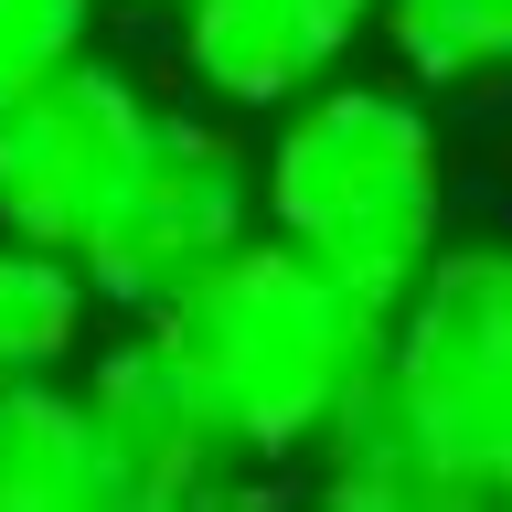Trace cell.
<instances>
[{
    "label": "cell",
    "mask_w": 512,
    "mask_h": 512,
    "mask_svg": "<svg viewBox=\"0 0 512 512\" xmlns=\"http://www.w3.org/2000/svg\"><path fill=\"white\" fill-rule=\"evenodd\" d=\"M160 342L182 352L224 427L246 438L256 470L310 459L320 427L374 384L384 342H395V299L352 288L342 267H320L310 246H288L278 224L224 246L182 299H160Z\"/></svg>",
    "instance_id": "obj_1"
},
{
    "label": "cell",
    "mask_w": 512,
    "mask_h": 512,
    "mask_svg": "<svg viewBox=\"0 0 512 512\" xmlns=\"http://www.w3.org/2000/svg\"><path fill=\"white\" fill-rule=\"evenodd\" d=\"M267 224L374 299H406L448 246V139L406 86H310L256 160Z\"/></svg>",
    "instance_id": "obj_2"
},
{
    "label": "cell",
    "mask_w": 512,
    "mask_h": 512,
    "mask_svg": "<svg viewBox=\"0 0 512 512\" xmlns=\"http://www.w3.org/2000/svg\"><path fill=\"white\" fill-rule=\"evenodd\" d=\"M384 374L427 427L459 512L512 502V235H448L395 299Z\"/></svg>",
    "instance_id": "obj_3"
},
{
    "label": "cell",
    "mask_w": 512,
    "mask_h": 512,
    "mask_svg": "<svg viewBox=\"0 0 512 512\" xmlns=\"http://www.w3.org/2000/svg\"><path fill=\"white\" fill-rule=\"evenodd\" d=\"M256 214H267V192H256V160L235 150V128H214L203 107H160L139 171H128L118 203L96 214L75 267L96 278L107 310L150 320L160 299H182L224 246H246Z\"/></svg>",
    "instance_id": "obj_4"
},
{
    "label": "cell",
    "mask_w": 512,
    "mask_h": 512,
    "mask_svg": "<svg viewBox=\"0 0 512 512\" xmlns=\"http://www.w3.org/2000/svg\"><path fill=\"white\" fill-rule=\"evenodd\" d=\"M150 128H160V107L107 54H75L64 75L11 96L0 107V235H32V246L75 256L96 235V214L118 203V182L139 171Z\"/></svg>",
    "instance_id": "obj_5"
},
{
    "label": "cell",
    "mask_w": 512,
    "mask_h": 512,
    "mask_svg": "<svg viewBox=\"0 0 512 512\" xmlns=\"http://www.w3.org/2000/svg\"><path fill=\"white\" fill-rule=\"evenodd\" d=\"M86 406H96V438H107V470H118V512H214L256 491L246 438L224 427L203 374L160 342V320L118 331L86 363Z\"/></svg>",
    "instance_id": "obj_6"
},
{
    "label": "cell",
    "mask_w": 512,
    "mask_h": 512,
    "mask_svg": "<svg viewBox=\"0 0 512 512\" xmlns=\"http://www.w3.org/2000/svg\"><path fill=\"white\" fill-rule=\"evenodd\" d=\"M384 32V0H182V75L203 107H288Z\"/></svg>",
    "instance_id": "obj_7"
},
{
    "label": "cell",
    "mask_w": 512,
    "mask_h": 512,
    "mask_svg": "<svg viewBox=\"0 0 512 512\" xmlns=\"http://www.w3.org/2000/svg\"><path fill=\"white\" fill-rule=\"evenodd\" d=\"M0 512H118V470L96 438L86 374L0 384Z\"/></svg>",
    "instance_id": "obj_8"
},
{
    "label": "cell",
    "mask_w": 512,
    "mask_h": 512,
    "mask_svg": "<svg viewBox=\"0 0 512 512\" xmlns=\"http://www.w3.org/2000/svg\"><path fill=\"white\" fill-rule=\"evenodd\" d=\"M310 459H320V502L331 512H459L438 448H427V427L406 416V395H395L384 363H374V384L320 427Z\"/></svg>",
    "instance_id": "obj_9"
},
{
    "label": "cell",
    "mask_w": 512,
    "mask_h": 512,
    "mask_svg": "<svg viewBox=\"0 0 512 512\" xmlns=\"http://www.w3.org/2000/svg\"><path fill=\"white\" fill-rule=\"evenodd\" d=\"M107 310L96 278L64 246H32V235H0V384L64 374L86 352V320Z\"/></svg>",
    "instance_id": "obj_10"
},
{
    "label": "cell",
    "mask_w": 512,
    "mask_h": 512,
    "mask_svg": "<svg viewBox=\"0 0 512 512\" xmlns=\"http://www.w3.org/2000/svg\"><path fill=\"white\" fill-rule=\"evenodd\" d=\"M384 43L406 86H491L512 75V0H384Z\"/></svg>",
    "instance_id": "obj_11"
},
{
    "label": "cell",
    "mask_w": 512,
    "mask_h": 512,
    "mask_svg": "<svg viewBox=\"0 0 512 512\" xmlns=\"http://www.w3.org/2000/svg\"><path fill=\"white\" fill-rule=\"evenodd\" d=\"M96 43V0H0V107Z\"/></svg>",
    "instance_id": "obj_12"
},
{
    "label": "cell",
    "mask_w": 512,
    "mask_h": 512,
    "mask_svg": "<svg viewBox=\"0 0 512 512\" xmlns=\"http://www.w3.org/2000/svg\"><path fill=\"white\" fill-rule=\"evenodd\" d=\"M171 11H182V0H171Z\"/></svg>",
    "instance_id": "obj_13"
}]
</instances>
